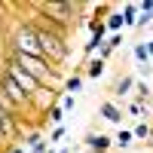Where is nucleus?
I'll list each match as a JSON object with an SVG mask.
<instances>
[{
  "mask_svg": "<svg viewBox=\"0 0 153 153\" xmlns=\"http://www.w3.org/2000/svg\"><path fill=\"white\" fill-rule=\"evenodd\" d=\"M28 22L34 25L37 43H40V55H43L52 68L61 71V65H65L68 55H71V49H68V37H65V34H58V31H52V28H46V25H40L37 19H28Z\"/></svg>",
  "mask_w": 153,
  "mask_h": 153,
  "instance_id": "1",
  "label": "nucleus"
},
{
  "mask_svg": "<svg viewBox=\"0 0 153 153\" xmlns=\"http://www.w3.org/2000/svg\"><path fill=\"white\" fill-rule=\"evenodd\" d=\"M3 55H6V58H12L19 68H25V71H28L37 83L46 86V89H58V86H61V80H65V76H61V71H58V68H52V65H49L46 58H40V55H16V52H3Z\"/></svg>",
  "mask_w": 153,
  "mask_h": 153,
  "instance_id": "2",
  "label": "nucleus"
},
{
  "mask_svg": "<svg viewBox=\"0 0 153 153\" xmlns=\"http://www.w3.org/2000/svg\"><path fill=\"white\" fill-rule=\"evenodd\" d=\"M3 71L12 76V83H16V86L22 89V92H25V95H31V98H34V95L43 89V86L37 83V80H34V76H31L28 71H25V68H19L16 61H12V58H6V55H3Z\"/></svg>",
  "mask_w": 153,
  "mask_h": 153,
  "instance_id": "3",
  "label": "nucleus"
},
{
  "mask_svg": "<svg viewBox=\"0 0 153 153\" xmlns=\"http://www.w3.org/2000/svg\"><path fill=\"white\" fill-rule=\"evenodd\" d=\"M83 144H86V150H89V153H107V150H110V144H113V138L101 135V132H98V135H95V132H89Z\"/></svg>",
  "mask_w": 153,
  "mask_h": 153,
  "instance_id": "4",
  "label": "nucleus"
},
{
  "mask_svg": "<svg viewBox=\"0 0 153 153\" xmlns=\"http://www.w3.org/2000/svg\"><path fill=\"white\" fill-rule=\"evenodd\" d=\"M98 113H101V120H107V123H123V110H120L117 101H101Z\"/></svg>",
  "mask_w": 153,
  "mask_h": 153,
  "instance_id": "5",
  "label": "nucleus"
},
{
  "mask_svg": "<svg viewBox=\"0 0 153 153\" xmlns=\"http://www.w3.org/2000/svg\"><path fill=\"white\" fill-rule=\"evenodd\" d=\"M120 16H123V25L126 28H135V22H138V3H126L120 9Z\"/></svg>",
  "mask_w": 153,
  "mask_h": 153,
  "instance_id": "6",
  "label": "nucleus"
},
{
  "mask_svg": "<svg viewBox=\"0 0 153 153\" xmlns=\"http://www.w3.org/2000/svg\"><path fill=\"white\" fill-rule=\"evenodd\" d=\"M104 71H107V61H101V58L95 55V58L86 65V71H83V74H86V76H92V80H98V76L104 74Z\"/></svg>",
  "mask_w": 153,
  "mask_h": 153,
  "instance_id": "7",
  "label": "nucleus"
},
{
  "mask_svg": "<svg viewBox=\"0 0 153 153\" xmlns=\"http://www.w3.org/2000/svg\"><path fill=\"white\" fill-rule=\"evenodd\" d=\"M80 89H83V71H76L74 76L65 80V89H61V92H65V95H74V92H80Z\"/></svg>",
  "mask_w": 153,
  "mask_h": 153,
  "instance_id": "8",
  "label": "nucleus"
},
{
  "mask_svg": "<svg viewBox=\"0 0 153 153\" xmlns=\"http://www.w3.org/2000/svg\"><path fill=\"white\" fill-rule=\"evenodd\" d=\"M132 144H135V135H132L129 129H120L117 138H113V147H120V150H129Z\"/></svg>",
  "mask_w": 153,
  "mask_h": 153,
  "instance_id": "9",
  "label": "nucleus"
},
{
  "mask_svg": "<svg viewBox=\"0 0 153 153\" xmlns=\"http://www.w3.org/2000/svg\"><path fill=\"white\" fill-rule=\"evenodd\" d=\"M132 86H135V80H132L129 74H126V76H120V80H117V86H113V95H117V98H126Z\"/></svg>",
  "mask_w": 153,
  "mask_h": 153,
  "instance_id": "10",
  "label": "nucleus"
},
{
  "mask_svg": "<svg viewBox=\"0 0 153 153\" xmlns=\"http://www.w3.org/2000/svg\"><path fill=\"white\" fill-rule=\"evenodd\" d=\"M104 28H107L110 34H123V28H126V25H123V16H120V12H110V16L104 19Z\"/></svg>",
  "mask_w": 153,
  "mask_h": 153,
  "instance_id": "11",
  "label": "nucleus"
},
{
  "mask_svg": "<svg viewBox=\"0 0 153 153\" xmlns=\"http://www.w3.org/2000/svg\"><path fill=\"white\" fill-rule=\"evenodd\" d=\"M46 117H49L52 126H61V123H65V110H61V104H52V107L46 110Z\"/></svg>",
  "mask_w": 153,
  "mask_h": 153,
  "instance_id": "12",
  "label": "nucleus"
},
{
  "mask_svg": "<svg viewBox=\"0 0 153 153\" xmlns=\"http://www.w3.org/2000/svg\"><path fill=\"white\" fill-rule=\"evenodd\" d=\"M135 92H138V98H135V101L144 107L147 101H150V86H147V83H135Z\"/></svg>",
  "mask_w": 153,
  "mask_h": 153,
  "instance_id": "13",
  "label": "nucleus"
},
{
  "mask_svg": "<svg viewBox=\"0 0 153 153\" xmlns=\"http://www.w3.org/2000/svg\"><path fill=\"white\" fill-rule=\"evenodd\" d=\"M132 135H135V141H141V138H153V126H147V123H138L135 129H132Z\"/></svg>",
  "mask_w": 153,
  "mask_h": 153,
  "instance_id": "14",
  "label": "nucleus"
},
{
  "mask_svg": "<svg viewBox=\"0 0 153 153\" xmlns=\"http://www.w3.org/2000/svg\"><path fill=\"white\" fill-rule=\"evenodd\" d=\"M86 25H89V31H92V37H101V40H104L107 28H104V22H101V19H98V22H95V19H89Z\"/></svg>",
  "mask_w": 153,
  "mask_h": 153,
  "instance_id": "15",
  "label": "nucleus"
},
{
  "mask_svg": "<svg viewBox=\"0 0 153 153\" xmlns=\"http://www.w3.org/2000/svg\"><path fill=\"white\" fill-rule=\"evenodd\" d=\"M22 141H25L22 147H28V150H31V147H37V144H40V141H46V138H43L40 132H28V135H22Z\"/></svg>",
  "mask_w": 153,
  "mask_h": 153,
  "instance_id": "16",
  "label": "nucleus"
},
{
  "mask_svg": "<svg viewBox=\"0 0 153 153\" xmlns=\"http://www.w3.org/2000/svg\"><path fill=\"white\" fill-rule=\"evenodd\" d=\"M135 61H138V65H150V55H147V43H135Z\"/></svg>",
  "mask_w": 153,
  "mask_h": 153,
  "instance_id": "17",
  "label": "nucleus"
},
{
  "mask_svg": "<svg viewBox=\"0 0 153 153\" xmlns=\"http://www.w3.org/2000/svg\"><path fill=\"white\" fill-rule=\"evenodd\" d=\"M98 46H104V40H101V37H89V43H86L83 52H86V55H92V52H98Z\"/></svg>",
  "mask_w": 153,
  "mask_h": 153,
  "instance_id": "18",
  "label": "nucleus"
},
{
  "mask_svg": "<svg viewBox=\"0 0 153 153\" xmlns=\"http://www.w3.org/2000/svg\"><path fill=\"white\" fill-rule=\"evenodd\" d=\"M61 138H65V126H52V132H49L46 144H55V141H61Z\"/></svg>",
  "mask_w": 153,
  "mask_h": 153,
  "instance_id": "19",
  "label": "nucleus"
},
{
  "mask_svg": "<svg viewBox=\"0 0 153 153\" xmlns=\"http://www.w3.org/2000/svg\"><path fill=\"white\" fill-rule=\"evenodd\" d=\"M104 43H107L110 49H120V46H123V34H110L107 40H104Z\"/></svg>",
  "mask_w": 153,
  "mask_h": 153,
  "instance_id": "20",
  "label": "nucleus"
},
{
  "mask_svg": "<svg viewBox=\"0 0 153 153\" xmlns=\"http://www.w3.org/2000/svg\"><path fill=\"white\" fill-rule=\"evenodd\" d=\"M110 55H113V49H110L107 43H104V46H98V58H101V61H107Z\"/></svg>",
  "mask_w": 153,
  "mask_h": 153,
  "instance_id": "21",
  "label": "nucleus"
},
{
  "mask_svg": "<svg viewBox=\"0 0 153 153\" xmlns=\"http://www.w3.org/2000/svg\"><path fill=\"white\" fill-rule=\"evenodd\" d=\"M74 104H76L74 95H65V98H61V110H74Z\"/></svg>",
  "mask_w": 153,
  "mask_h": 153,
  "instance_id": "22",
  "label": "nucleus"
},
{
  "mask_svg": "<svg viewBox=\"0 0 153 153\" xmlns=\"http://www.w3.org/2000/svg\"><path fill=\"white\" fill-rule=\"evenodd\" d=\"M0 153H28V150H25L22 144H6V147L0 150Z\"/></svg>",
  "mask_w": 153,
  "mask_h": 153,
  "instance_id": "23",
  "label": "nucleus"
},
{
  "mask_svg": "<svg viewBox=\"0 0 153 153\" xmlns=\"http://www.w3.org/2000/svg\"><path fill=\"white\" fill-rule=\"evenodd\" d=\"M150 22H153L150 16H144V12H138V22H135V28H147Z\"/></svg>",
  "mask_w": 153,
  "mask_h": 153,
  "instance_id": "24",
  "label": "nucleus"
},
{
  "mask_svg": "<svg viewBox=\"0 0 153 153\" xmlns=\"http://www.w3.org/2000/svg\"><path fill=\"white\" fill-rule=\"evenodd\" d=\"M129 113H132V117H141V113H144V107L138 104V101H132V104H129Z\"/></svg>",
  "mask_w": 153,
  "mask_h": 153,
  "instance_id": "25",
  "label": "nucleus"
},
{
  "mask_svg": "<svg viewBox=\"0 0 153 153\" xmlns=\"http://www.w3.org/2000/svg\"><path fill=\"white\" fill-rule=\"evenodd\" d=\"M28 153H49V144H46V141H40V144H37V147H31Z\"/></svg>",
  "mask_w": 153,
  "mask_h": 153,
  "instance_id": "26",
  "label": "nucleus"
},
{
  "mask_svg": "<svg viewBox=\"0 0 153 153\" xmlns=\"http://www.w3.org/2000/svg\"><path fill=\"white\" fill-rule=\"evenodd\" d=\"M147 55H150V61H153V43H147Z\"/></svg>",
  "mask_w": 153,
  "mask_h": 153,
  "instance_id": "27",
  "label": "nucleus"
},
{
  "mask_svg": "<svg viewBox=\"0 0 153 153\" xmlns=\"http://www.w3.org/2000/svg\"><path fill=\"white\" fill-rule=\"evenodd\" d=\"M0 74H3V52H0Z\"/></svg>",
  "mask_w": 153,
  "mask_h": 153,
  "instance_id": "28",
  "label": "nucleus"
},
{
  "mask_svg": "<svg viewBox=\"0 0 153 153\" xmlns=\"http://www.w3.org/2000/svg\"><path fill=\"white\" fill-rule=\"evenodd\" d=\"M0 113H3V95H0Z\"/></svg>",
  "mask_w": 153,
  "mask_h": 153,
  "instance_id": "29",
  "label": "nucleus"
}]
</instances>
